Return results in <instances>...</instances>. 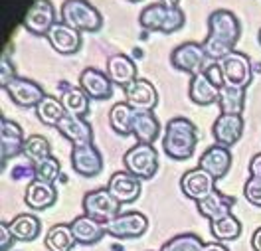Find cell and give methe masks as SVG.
<instances>
[{"mask_svg": "<svg viewBox=\"0 0 261 251\" xmlns=\"http://www.w3.org/2000/svg\"><path fill=\"white\" fill-rule=\"evenodd\" d=\"M218 107H220V113L224 115H242L245 109V89L224 83L220 87Z\"/></svg>", "mask_w": 261, "mask_h": 251, "instance_id": "f1b7e54d", "label": "cell"}, {"mask_svg": "<svg viewBox=\"0 0 261 251\" xmlns=\"http://www.w3.org/2000/svg\"><path fill=\"white\" fill-rule=\"evenodd\" d=\"M75 237L71 232V226L69 224H56L51 226L46 234L44 239V245L48 251H71L75 247Z\"/></svg>", "mask_w": 261, "mask_h": 251, "instance_id": "4dcf8cb0", "label": "cell"}, {"mask_svg": "<svg viewBox=\"0 0 261 251\" xmlns=\"http://www.w3.org/2000/svg\"><path fill=\"white\" fill-rule=\"evenodd\" d=\"M36 115L40 119V123L48 125V127H58V123L67 115L62 99L54 97V95H46L40 101V105L36 107Z\"/></svg>", "mask_w": 261, "mask_h": 251, "instance_id": "d6a6232c", "label": "cell"}, {"mask_svg": "<svg viewBox=\"0 0 261 251\" xmlns=\"http://www.w3.org/2000/svg\"><path fill=\"white\" fill-rule=\"evenodd\" d=\"M222 73H224V81L236 87H247L253 79V64L249 60L247 53L242 51H231L226 58H222L220 62Z\"/></svg>", "mask_w": 261, "mask_h": 251, "instance_id": "30bf717a", "label": "cell"}, {"mask_svg": "<svg viewBox=\"0 0 261 251\" xmlns=\"http://www.w3.org/2000/svg\"><path fill=\"white\" fill-rule=\"evenodd\" d=\"M233 206H236V198L226 196V194H222L218 190H214L208 198L196 202V210L200 212V216H204L210 221L224 218V216H229Z\"/></svg>", "mask_w": 261, "mask_h": 251, "instance_id": "484cf974", "label": "cell"}, {"mask_svg": "<svg viewBox=\"0 0 261 251\" xmlns=\"http://www.w3.org/2000/svg\"><path fill=\"white\" fill-rule=\"evenodd\" d=\"M161 121L152 111H135V117L130 123V134L137 138V143L152 145L161 136Z\"/></svg>", "mask_w": 261, "mask_h": 251, "instance_id": "d4e9b609", "label": "cell"}, {"mask_svg": "<svg viewBox=\"0 0 261 251\" xmlns=\"http://www.w3.org/2000/svg\"><path fill=\"white\" fill-rule=\"evenodd\" d=\"M60 20L82 34H95L103 26L101 12L89 0H65L60 10Z\"/></svg>", "mask_w": 261, "mask_h": 251, "instance_id": "277c9868", "label": "cell"}, {"mask_svg": "<svg viewBox=\"0 0 261 251\" xmlns=\"http://www.w3.org/2000/svg\"><path fill=\"white\" fill-rule=\"evenodd\" d=\"M208 62H210L208 53L204 50V46L198 44V42H184V44L176 46L170 53L172 67L178 69V71L188 73L190 77L200 73V71H204Z\"/></svg>", "mask_w": 261, "mask_h": 251, "instance_id": "52a82bcc", "label": "cell"}, {"mask_svg": "<svg viewBox=\"0 0 261 251\" xmlns=\"http://www.w3.org/2000/svg\"><path fill=\"white\" fill-rule=\"evenodd\" d=\"M4 91L8 93V97L16 103L22 109H30V107H38L40 101L46 97V91L40 83H36L32 79L26 77H14L10 83L4 87Z\"/></svg>", "mask_w": 261, "mask_h": 251, "instance_id": "4fadbf2b", "label": "cell"}, {"mask_svg": "<svg viewBox=\"0 0 261 251\" xmlns=\"http://www.w3.org/2000/svg\"><path fill=\"white\" fill-rule=\"evenodd\" d=\"M8 226L16 237V241H22V243L36 241L38 235L42 234V221L34 214H18L12 221H8Z\"/></svg>", "mask_w": 261, "mask_h": 251, "instance_id": "f546056e", "label": "cell"}, {"mask_svg": "<svg viewBox=\"0 0 261 251\" xmlns=\"http://www.w3.org/2000/svg\"><path fill=\"white\" fill-rule=\"evenodd\" d=\"M204 241L198 237L196 234H180L174 235L172 239L164 241L161 251H202Z\"/></svg>", "mask_w": 261, "mask_h": 251, "instance_id": "d590c367", "label": "cell"}, {"mask_svg": "<svg viewBox=\"0 0 261 251\" xmlns=\"http://www.w3.org/2000/svg\"><path fill=\"white\" fill-rule=\"evenodd\" d=\"M202 251H229L226 247V243H220V241H210V243H204Z\"/></svg>", "mask_w": 261, "mask_h": 251, "instance_id": "ee69618b", "label": "cell"}, {"mask_svg": "<svg viewBox=\"0 0 261 251\" xmlns=\"http://www.w3.org/2000/svg\"><path fill=\"white\" fill-rule=\"evenodd\" d=\"M60 91H62V103L65 107V113L67 115H73V117H83L89 113V97L87 93L83 91L80 85H69L62 81L60 83Z\"/></svg>", "mask_w": 261, "mask_h": 251, "instance_id": "83f0119b", "label": "cell"}, {"mask_svg": "<svg viewBox=\"0 0 261 251\" xmlns=\"http://www.w3.org/2000/svg\"><path fill=\"white\" fill-rule=\"evenodd\" d=\"M257 42H259V46H261V28H259V34H257Z\"/></svg>", "mask_w": 261, "mask_h": 251, "instance_id": "c3c4849f", "label": "cell"}, {"mask_svg": "<svg viewBox=\"0 0 261 251\" xmlns=\"http://www.w3.org/2000/svg\"><path fill=\"white\" fill-rule=\"evenodd\" d=\"M56 22H60V20L56 16L54 4L49 0H34L24 20H22V26L26 32L40 38V36H48V32Z\"/></svg>", "mask_w": 261, "mask_h": 251, "instance_id": "8fae6325", "label": "cell"}, {"mask_svg": "<svg viewBox=\"0 0 261 251\" xmlns=\"http://www.w3.org/2000/svg\"><path fill=\"white\" fill-rule=\"evenodd\" d=\"M198 145V129L186 117H172L164 125L163 151L172 160H188L192 158Z\"/></svg>", "mask_w": 261, "mask_h": 251, "instance_id": "7a4b0ae2", "label": "cell"}, {"mask_svg": "<svg viewBox=\"0 0 261 251\" xmlns=\"http://www.w3.org/2000/svg\"><path fill=\"white\" fill-rule=\"evenodd\" d=\"M251 247H253V251H261V226L251 235Z\"/></svg>", "mask_w": 261, "mask_h": 251, "instance_id": "f6af8a7d", "label": "cell"}, {"mask_svg": "<svg viewBox=\"0 0 261 251\" xmlns=\"http://www.w3.org/2000/svg\"><path fill=\"white\" fill-rule=\"evenodd\" d=\"M80 87L87 93L89 99L107 101L113 97L115 85L107 71H101L99 67H85L80 73Z\"/></svg>", "mask_w": 261, "mask_h": 251, "instance_id": "9a60e30c", "label": "cell"}, {"mask_svg": "<svg viewBox=\"0 0 261 251\" xmlns=\"http://www.w3.org/2000/svg\"><path fill=\"white\" fill-rule=\"evenodd\" d=\"M204 73L208 75V79L212 81L214 85H218V87H222V85L226 83L224 81V73H222V67L218 62H208V66L204 69Z\"/></svg>", "mask_w": 261, "mask_h": 251, "instance_id": "b9f144b4", "label": "cell"}, {"mask_svg": "<svg viewBox=\"0 0 261 251\" xmlns=\"http://www.w3.org/2000/svg\"><path fill=\"white\" fill-rule=\"evenodd\" d=\"M71 232H73V237L80 245H95L99 243L105 235H107V228L105 224H101L97 219L89 218V216H77L71 224Z\"/></svg>", "mask_w": 261, "mask_h": 251, "instance_id": "cb8c5ba5", "label": "cell"}, {"mask_svg": "<svg viewBox=\"0 0 261 251\" xmlns=\"http://www.w3.org/2000/svg\"><path fill=\"white\" fill-rule=\"evenodd\" d=\"M245 121L242 115H224L220 113L212 125V138L216 145L222 147H233L244 136Z\"/></svg>", "mask_w": 261, "mask_h": 251, "instance_id": "2e32d148", "label": "cell"}, {"mask_svg": "<svg viewBox=\"0 0 261 251\" xmlns=\"http://www.w3.org/2000/svg\"><path fill=\"white\" fill-rule=\"evenodd\" d=\"M166 6H180V0H161Z\"/></svg>", "mask_w": 261, "mask_h": 251, "instance_id": "bcb514c9", "label": "cell"}, {"mask_svg": "<svg viewBox=\"0 0 261 251\" xmlns=\"http://www.w3.org/2000/svg\"><path fill=\"white\" fill-rule=\"evenodd\" d=\"M188 97L192 103L196 105H212V103H218V97H220V87L214 85L208 75L204 71L196 73L190 77V85H188Z\"/></svg>", "mask_w": 261, "mask_h": 251, "instance_id": "4316f807", "label": "cell"}, {"mask_svg": "<svg viewBox=\"0 0 261 251\" xmlns=\"http://www.w3.org/2000/svg\"><path fill=\"white\" fill-rule=\"evenodd\" d=\"M10 176L14 178V180H20V178H36V164L30 162V160H26V162H22V164H18V166L12 168V172H10Z\"/></svg>", "mask_w": 261, "mask_h": 251, "instance_id": "ab89813d", "label": "cell"}, {"mask_svg": "<svg viewBox=\"0 0 261 251\" xmlns=\"http://www.w3.org/2000/svg\"><path fill=\"white\" fill-rule=\"evenodd\" d=\"M249 176L261 178V152H257V154L249 160Z\"/></svg>", "mask_w": 261, "mask_h": 251, "instance_id": "7bdbcfd3", "label": "cell"}, {"mask_svg": "<svg viewBox=\"0 0 261 251\" xmlns=\"http://www.w3.org/2000/svg\"><path fill=\"white\" fill-rule=\"evenodd\" d=\"M60 176H62V164H60V160L54 154L49 158L36 164V178L34 180H42V182H48V184H56V180Z\"/></svg>", "mask_w": 261, "mask_h": 251, "instance_id": "8d00e7d4", "label": "cell"}, {"mask_svg": "<svg viewBox=\"0 0 261 251\" xmlns=\"http://www.w3.org/2000/svg\"><path fill=\"white\" fill-rule=\"evenodd\" d=\"M69 162H71L73 172L83 178H95L103 172V154L95 147V143L71 147Z\"/></svg>", "mask_w": 261, "mask_h": 251, "instance_id": "9c48e42d", "label": "cell"}, {"mask_svg": "<svg viewBox=\"0 0 261 251\" xmlns=\"http://www.w3.org/2000/svg\"><path fill=\"white\" fill-rule=\"evenodd\" d=\"M214 182H216V180H214L206 170L196 166V168L186 170V172L182 174V178H180V190H182V194H184L188 200L200 202V200H204V198H208L214 190H216Z\"/></svg>", "mask_w": 261, "mask_h": 251, "instance_id": "5bb4252c", "label": "cell"}, {"mask_svg": "<svg viewBox=\"0 0 261 251\" xmlns=\"http://www.w3.org/2000/svg\"><path fill=\"white\" fill-rule=\"evenodd\" d=\"M135 111L127 101H121L111 107L109 111V125L117 134L121 136H129L130 134V123H133V117H135Z\"/></svg>", "mask_w": 261, "mask_h": 251, "instance_id": "836d02e7", "label": "cell"}, {"mask_svg": "<svg viewBox=\"0 0 261 251\" xmlns=\"http://www.w3.org/2000/svg\"><path fill=\"white\" fill-rule=\"evenodd\" d=\"M244 198L251 206L255 208H261V178H255V176H249L244 184Z\"/></svg>", "mask_w": 261, "mask_h": 251, "instance_id": "74e56055", "label": "cell"}, {"mask_svg": "<svg viewBox=\"0 0 261 251\" xmlns=\"http://www.w3.org/2000/svg\"><path fill=\"white\" fill-rule=\"evenodd\" d=\"M46 38H48L49 46L54 48V51H58L62 55H73V53H77V51L82 50V32H77L71 26H67L62 20L51 26V30L48 32Z\"/></svg>", "mask_w": 261, "mask_h": 251, "instance_id": "e0dca14e", "label": "cell"}, {"mask_svg": "<svg viewBox=\"0 0 261 251\" xmlns=\"http://www.w3.org/2000/svg\"><path fill=\"white\" fill-rule=\"evenodd\" d=\"M125 101L137 111H152L159 103V91L148 79L137 77L125 87Z\"/></svg>", "mask_w": 261, "mask_h": 251, "instance_id": "d6986e66", "label": "cell"}, {"mask_svg": "<svg viewBox=\"0 0 261 251\" xmlns=\"http://www.w3.org/2000/svg\"><path fill=\"white\" fill-rule=\"evenodd\" d=\"M123 164H125V170L137 176L139 180H150L159 172V152L152 145L135 143L123 154Z\"/></svg>", "mask_w": 261, "mask_h": 251, "instance_id": "5b68a950", "label": "cell"}, {"mask_svg": "<svg viewBox=\"0 0 261 251\" xmlns=\"http://www.w3.org/2000/svg\"><path fill=\"white\" fill-rule=\"evenodd\" d=\"M58 202V190L54 184L42 182V180H30V184L24 190V204L30 210H48Z\"/></svg>", "mask_w": 261, "mask_h": 251, "instance_id": "603a6c76", "label": "cell"}, {"mask_svg": "<svg viewBox=\"0 0 261 251\" xmlns=\"http://www.w3.org/2000/svg\"><path fill=\"white\" fill-rule=\"evenodd\" d=\"M83 214L89 218L97 219L101 224H109L121 214V204L117 202L113 194L107 188H97V190H89L83 196Z\"/></svg>", "mask_w": 261, "mask_h": 251, "instance_id": "8992f818", "label": "cell"}, {"mask_svg": "<svg viewBox=\"0 0 261 251\" xmlns=\"http://www.w3.org/2000/svg\"><path fill=\"white\" fill-rule=\"evenodd\" d=\"M186 16L180 6H166L163 2L148 4L139 14V24L145 32L174 34L184 26Z\"/></svg>", "mask_w": 261, "mask_h": 251, "instance_id": "3957f363", "label": "cell"}, {"mask_svg": "<svg viewBox=\"0 0 261 251\" xmlns=\"http://www.w3.org/2000/svg\"><path fill=\"white\" fill-rule=\"evenodd\" d=\"M107 190L117 198L121 206H125V204H133L139 200L143 186L137 176H133L127 170H121V172L111 174V178L107 182Z\"/></svg>", "mask_w": 261, "mask_h": 251, "instance_id": "ffe728a7", "label": "cell"}, {"mask_svg": "<svg viewBox=\"0 0 261 251\" xmlns=\"http://www.w3.org/2000/svg\"><path fill=\"white\" fill-rule=\"evenodd\" d=\"M105 228L107 235L115 239H139L148 232V218L143 212L129 210V212H121Z\"/></svg>", "mask_w": 261, "mask_h": 251, "instance_id": "ba28073f", "label": "cell"}, {"mask_svg": "<svg viewBox=\"0 0 261 251\" xmlns=\"http://www.w3.org/2000/svg\"><path fill=\"white\" fill-rule=\"evenodd\" d=\"M22 154H24L26 160L38 164V162H42V160L51 156V143L44 134H30V136H26Z\"/></svg>", "mask_w": 261, "mask_h": 251, "instance_id": "e575fe53", "label": "cell"}, {"mask_svg": "<svg viewBox=\"0 0 261 251\" xmlns=\"http://www.w3.org/2000/svg\"><path fill=\"white\" fill-rule=\"evenodd\" d=\"M24 131L22 127L10 121V119H0V162L2 168L6 166L12 158H16L18 154L24 152Z\"/></svg>", "mask_w": 261, "mask_h": 251, "instance_id": "7c38bea8", "label": "cell"}, {"mask_svg": "<svg viewBox=\"0 0 261 251\" xmlns=\"http://www.w3.org/2000/svg\"><path fill=\"white\" fill-rule=\"evenodd\" d=\"M16 75V67L12 64V60H10V53H2V58H0V85H2V89L6 87V85L10 83Z\"/></svg>", "mask_w": 261, "mask_h": 251, "instance_id": "f35d334b", "label": "cell"}, {"mask_svg": "<svg viewBox=\"0 0 261 251\" xmlns=\"http://www.w3.org/2000/svg\"><path fill=\"white\" fill-rule=\"evenodd\" d=\"M240 36H242V22L231 10L226 8L214 10L208 16V36L202 42L210 62H220L228 53L236 51Z\"/></svg>", "mask_w": 261, "mask_h": 251, "instance_id": "6da1fadb", "label": "cell"}, {"mask_svg": "<svg viewBox=\"0 0 261 251\" xmlns=\"http://www.w3.org/2000/svg\"><path fill=\"white\" fill-rule=\"evenodd\" d=\"M231 151L228 147H222V145H216L208 147L206 151L202 152L200 160H198V166L202 170H206L214 180H220L224 176H228L229 168H231Z\"/></svg>", "mask_w": 261, "mask_h": 251, "instance_id": "ac0fdd59", "label": "cell"}, {"mask_svg": "<svg viewBox=\"0 0 261 251\" xmlns=\"http://www.w3.org/2000/svg\"><path fill=\"white\" fill-rule=\"evenodd\" d=\"M16 243V237L10 232V226L6 221H0V251H10Z\"/></svg>", "mask_w": 261, "mask_h": 251, "instance_id": "60d3db41", "label": "cell"}, {"mask_svg": "<svg viewBox=\"0 0 261 251\" xmlns=\"http://www.w3.org/2000/svg\"><path fill=\"white\" fill-rule=\"evenodd\" d=\"M210 234L220 243L233 241V239H238L242 235V221L236 218L233 214L224 216V218L220 219H214V221H210Z\"/></svg>", "mask_w": 261, "mask_h": 251, "instance_id": "1f68e13d", "label": "cell"}, {"mask_svg": "<svg viewBox=\"0 0 261 251\" xmlns=\"http://www.w3.org/2000/svg\"><path fill=\"white\" fill-rule=\"evenodd\" d=\"M127 2H130V4H137V2H143V0H127Z\"/></svg>", "mask_w": 261, "mask_h": 251, "instance_id": "7dc6e473", "label": "cell"}, {"mask_svg": "<svg viewBox=\"0 0 261 251\" xmlns=\"http://www.w3.org/2000/svg\"><path fill=\"white\" fill-rule=\"evenodd\" d=\"M56 131L62 134L64 138H67V141L71 143V147L93 143V129H91V125L87 123V119H83V117L65 115V117L58 123Z\"/></svg>", "mask_w": 261, "mask_h": 251, "instance_id": "7402d4cb", "label": "cell"}, {"mask_svg": "<svg viewBox=\"0 0 261 251\" xmlns=\"http://www.w3.org/2000/svg\"><path fill=\"white\" fill-rule=\"evenodd\" d=\"M105 71H107V75L111 77L113 85L123 87V89L137 79V64H135V60L129 58L127 53H121V51L109 55Z\"/></svg>", "mask_w": 261, "mask_h": 251, "instance_id": "44dd1931", "label": "cell"}]
</instances>
